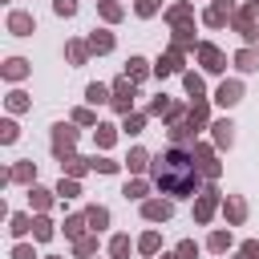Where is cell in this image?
I'll return each instance as SVG.
<instances>
[{
    "instance_id": "obj_1",
    "label": "cell",
    "mask_w": 259,
    "mask_h": 259,
    "mask_svg": "<svg viewBox=\"0 0 259 259\" xmlns=\"http://www.w3.org/2000/svg\"><path fill=\"white\" fill-rule=\"evenodd\" d=\"M154 182L162 194H174V198H190L198 190V166L182 154V150H166L158 162H154Z\"/></svg>"
},
{
    "instance_id": "obj_2",
    "label": "cell",
    "mask_w": 259,
    "mask_h": 259,
    "mask_svg": "<svg viewBox=\"0 0 259 259\" xmlns=\"http://www.w3.org/2000/svg\"><path fill=\"white\" fill-rule=\"evenodd\" d=\"M130 101H134V81H117L113 85V105L117 109H130Z\"/></svg>"
},
{
    "instance_id": "obj_3",
    "label": "cell",
    "mask_w": 259,
    "mask_h": 259,
    "mask_svg": "<svg viewBox=\"0 0 259 259\" xmlns=\"http://www.w3.org/2000/svg\"><path fill=\"white\" fill-rule=\"evenodd\" d=\"M142 214L150 223H166L170 219V202H142Z\"/></svg>"
},
{
    "instance_id": "obj_4",
    "label": "cell",
    "mask_w": 259,
    "mask_h": 259,
    "mask_svg": "<svg viewBox=\"0 0 259 259\" xmlns=\"http://www.w3.org/2000/svg\"><path fill=\"white\" fill-rule=\"evenodd\" d=\"M8 28H12L16 36H28V32H32V16H28V12H12V16H8Z\"/></svg>"
},
{
    "instance_id": "obj_5",
    "label": "cell",
    "mask_w": 259,
    "mask_h": 259,
    "mask_svg": "<svg viewBox=\"0 0 259 259\" xmlns=\"http://www.w3.org/2000/svg\"><path fill=\"white\" fill-rule=\"evenodd\" d=\"M198 57H202V65H206L210 73H219V69H223V57H219V49H214V45H202V49H198Z\"/></svg>"
},
{
    "instance_id": "obj_6",
    "label": "cell",
    "mask_w": 259,
    "mask_h": 259,
    "mask_svg": "<svg viewBox=\"0 0 259 259\" xmlns=\"http://www.w3.org/2000/svg\"><path fill=\"white\" fill-rule=\"evenodd\" d=\"M73 138H77V134H73L69 125H57V134H53V150H57V154H65V150L73 146Z\"/></svg>"
},
{
    "instance_id": "obj_7",
    "label": "cell",
    "mask_w": 259,
    "mask_h": 259,
    "mask_svg": "<svg viewBox=\"0 0 259 259\" xmlns=\"http://www.w3.org/2000/svg\"><path fill=\"white\" fill-rule=\"evenodd\" d=\"M210 214H214V190H206V194L198 198V206H194V219H198V223H206Z\"/></svg>"
},
{
    "instance_id": "obj_8",
    "label": "cell",
    "mask_w": 259,
    "mask_h": 259,
    "mask_svg": "<svg viewBox=\"0 0 259 259\" xmlns=\"http://www.w3.org/2000/svg\"><path fill=\"white\" fill-rule=\"evenodd\" d=\"M89 49H93V53H109V49H113V36H109V32H93V36H89Z\"/></svg>"
},
{
    "instance_id": "obj_9",
    "label": "cell",
    "mask_w": 259,
    "mask_h": 259,
    "mask_svg": "<svg viewBox=\"0 0 259 259\" xmlns=\"http://www.w3.org/2000/svg\"><path fill=\"white\" fill-rule=\"evenodd\" d=\"M214 97H219V105H235V101H239V85H235V81H231V85H219Z\"/></svg>"
},
{
    "instance_id": "obj_10",
    "label": "cell",
    "mask_w": 259,
    "mask_h": 259,
    "mask_svg": "<svg viewBox=\"0 0 259 259\" xmlns=\"http://www.w3.org/2000/svg\"><path fill=\"white\" fill-rule=\"evenodd\" d=\"M227 12H231V4H227V0H219V4L206 12V24H223V20H227Z\"/></svg>"
},
{
    "instance_id": "obj_11",
    "label": "cell",
    "mask_w": 259,
    "mask_h": 259,
    "mask_svg": "<svg viewBox=\"0 0 259 259\" xmlns=\"http://www.w3.org/2000/svg\"><path fill=\"white\" fill-rule=\"evenodd\" d=\"M85 97H89V101H93V105H101V101H109V89H105V85H97V81H93V85H89V89H85Z\"/></svg>"
},
{
    "instance_id": "obj_12",
    "label": "cell",
    "mask_w": 259,
    "mask_h": 259,
    "mask_svg": "<svg viewBox=\"0 0 259 259\" xmlns=\"http://www.w3.org/2000/svg\"><path fill=\"white\" fill-rule=\"evenodd\" d=\"M231 138H235L231 134V121H214V142L219 146H231Z\"/></svg>"
},
{
    "instance_id": "obj_13",
    "label": "cell",
    "mask_w": 259,
    "mask_h": 259,
    "mask_svg": "<svg viewBox=\"0 0 259 259\" xmlns=\"http://www.w3.org/2000/svg\"><path fill=\"white\" fill-rule=\"evenodd\" d=\"M235 61H239V69H259V53H255V49H243Z\"/></svg>"
},
{
    "instance_id": "obj_14",
    "label": "cell",
    "mask_w": 259,
    "mask_h": 259,
    "mask_svg": "<svg viewBox=\"0 0 259 259\" xmlns=\"http://www.w3.org/2000/svg\"><path fill=\"white\" fill-rule=\"evenodd\" d=\"M85 219H89L93 227H105V223H109V210H105V206H89V214H85Z\"/></svg>"
},
{
    "instance_id": "obj_15",
    "label": "cell",
    "mask_w": 259,
    "mask_h": 259,
    "mask_svg": "<svg viewBox=\"0 0 259 259\" xmlns=\"http://www.w3.org/2000/svg\"><path fill=\"white\" fill-rule=\"evenodd\" d=\"M109 251H113V259H125V255H130V239H125V235H117V239L109 243Z\"/></svg>"
},
{
    "instance_id": "obj_16",
    "label": "cell",
    "mask_w": 259,
    "mask_h": 259,
    "mask_svg": "<svg viewBox=\"0 0 259 259\" xmlns=\"http://www.w3.org/2000/svg\"><path fill=\"white\" fill-rule=\"evenodd\" d=\"M174 69H178V53H170V57L158 61V77H166V73H174Z\"/></svg>"
},
{
    "instance_id": "obj_17",
    "label": "cell",
    "mask_w": 259,
    "mask_h": 259,
    "mask_svg": "<svg viewBox=\"0 0 259 259\" xmlns=\"http://www.w3.org/2000/svg\"><path fill=\"white\" fill-rule=\"evenodd\" d=\"M227 247H231V235L227 231H214L210 235V251H227Z\"/></svg>"
},
{
    "instance_id": "obj_18",
    "label": "cell",
    "mask_w": 259,
    "mask_h": 259,
    "mask_svg": "<svg viewBox=\"0 0 259 259\" xmlns=\"http://www.w3.org/2000/svg\"><path fill=\"white\" fill-rule=\"evenodd\" d=\"M4 73H8L12 81H16V77H24V61H20V57H12V61L4 65Z\"/></svg>"
},
{
    "instance_id": "obj_19",
    "label": "cell",
    "mask_w": 259,
    "mask_h": 259,
    "mask_svg": "<svg viewBox=\"0 0 259 259\" xmlns=\"http://www.w3.org/2000/svg\"><path fill=\"white\" fill-rule=\"evenodd\" d=\"M138 77H146V61L142 57H130V81H138Z\"/></svg>"
},
{
    "instance_id": "obj_20",
    "label": "cell",
    "mask_w": 259,
    "mask_h": 259,
    "mask_svg": "<svg viewBox=\"0 0 259 259\" xmlns=\"http://www.w3.org/2000/svg\"><path fill=\"white\" fill-rule=\"evenodd\" d=\"M146 162H150V154H146V150H130V170H142Z\"/></svg>"
},
{
    "instance_id": "obj_21",
    "label": "cell",
    "mask_w": 259,
    "mask_h": 259,
    "mask_svg": "<svg viewBox=\"0 0 259 259\" xmlns=\"http://www.w3.org/2000/svg\"><path fill=\"white\" fill-rule=\"evenodd\" d=\"M85 223H89V219H69V223H65V235H73V239H81V231H85Z\"/></svg>"
},
{
    "instance_id": "obj_22",
    "label": "cell",
    "mask_w": 259,
    "mask_h": 259,
    "mask_svg": "<svg viewBox=\"0 0 259 259\" xmlns=\"http://www.w3.org/2000/svg\"><path fill=\"white\" fill-rule=\"evenodd\" d=\"M53 8H57V16H73L77 12V0H53Z\"/></svg>"
},
{
    "instance_id": "obj_23",
    "label": "cell",
    "mask_w": 259,
    "mask_h": 259,
    "mask_svg": "<svg viewBox=\"0 0 259 259\" xmlns=\"http://www.w3.org/2000/svg\"><path fill=\"white\" fill-rule=\"evenodd\" d=\"M32 235H36V239H53V227H49L45 219H36V223H32Z\"/></svg>"
},
{
    "instance_id": "obj_24",
    "label": "cell",
    "mask_w": 259,
    "mask_h": 259,
    "mask_svg": "<svg viewBox=\"0 0 259 259\" xmlns=\"http://www.w3.org/2000/svg\"><path fill=\"white\" fill-rule=\"evenodd\" d=\"M138 247H142L146 255H154V251H158V235H154V231H150V235H142V243H138Z\"/></svg>"
},
{
    "instance_id": "obj_25",
    "label": "cell",
    "mask_w": 259,
    "mask_h": 259,
    "mask_svg": "<svg viewBox=\"0 0 259 259\" xmlns=\"http://www.w3.org/2000/svg\"><path fill=\"white\" fill-rule=\"evenodd\" d=\"M174 255H178V259H194V255H198V247L186 239V243H178V251H174Z\"/></svg>"
},
{
    "instance_id": "obj_26",
    "label": "cell",
    "mask_w": 259,
    "mask_h": 259,
    "mask_svg": "<svg viewBox=\"0 0 259 259\" xmlns=\"http://www.w3.org/2000/svg\"><path fill=\"white\" fill-rule=\"evenodd\" d=\"M146 194V182H125V198H142Z\"/></svg>"
},
{
    "instance_id": "obj_27",
    "label": "cell",
    "mask_w": 259,
    "mask_h": 259,
    "mask_svg": "<svg viewBox=\"0 0 259 259\" xmlns=\"http://www.w3.org/2000/svg\"><path fill=\"white\" fill-rule=\"evenodd\" d=\"M28 227H32V223H28V219H24V214H12V235H24V231H28Z\"/></svg>"
},
{
    "instance_id": "obj_28",
    "label": "cell",
    "mask_w": 259,
    "mask_h": 259,
    "mask_svg": "<svg viewBox=\"0 0 259 259\" xmlns=\"http://www.w3.org/2000/svg\"><path fill=\"white\" fill-rule=\"evenodd\" d=\"M186 89H190V93H194V97H202V81H198V77H194V73H186Z\"/></svg>"
},
{
    "instance_id": "obj_29",
    "label": "cell",
    "mask_w": 259,
    "mask_h": 259,
    "mask_svg": "<svg viewBox=\"0 0 259 259\" xmlns=\"http://www.w3.org/2000/svg\"><path fill=\"white\" fill-rule=\"evenodd\" d=\"M12 178H20V182H28V178H32V166H28V162H20V166L12 170Z\"/></svg>"
},
{
    "instance_id": "obj_30",
    "label": "cell",
    "mask_w": 259,
    "mask_h": 259,
    "mask_svg": "<svg viewBox=\"0 0 259 259\" xmlns=\"http://www.w3.org/2000/svg\"><path fill=\"white\" fill-rule=\"evenodd\" d=\"M227 214H231V219H235V223H239V219H243V214H247V210H243V202H239V198H231V206H227Z\"/></svg>"
},
{
    "instance_id": "obj_31",
    "label": "cell",
    "mask_w": 259,
    "mask_h": 259,
    "mask_svg": "<svg viewBox=\"0 0 259 259\" xmlns=\"http://www.w3.org/2000/svg\"><path fill=\"white\" fill-rule=\"evenodd\" d=\"M138 12H142V16H154V12H158V0H138Z\"/></svg>"
},
{
    "instance_id": "obj_32",
    "label": "cell",
    "mask_w": 259,
    "mask_h": 259,
    "mask_svg": "<svg viewBox=\"0 0 259 259\" xmlns=\"http://www.w3.org/2000/svg\"><path fill=\"white\" fill-rule=\"evenodd\" d=\"M97 142L109 146V142H113V130H109V125H97Z\"/></svg>"
},
{
    "instance_id": "obj_33",
    "label": "cell",
    "mask_w": 259,
    "mask_h": 259,
    "mask_svg": "<svg viewBox=\"0 0 259 259\" xmlns=\"http://www.w3.org/2000/svg\"><path fill=\"white\" fill-rule=\"evenodd\" d=\"M69 57L81 65V61H85V45H69Z\"/></svg>"
},
{
    "instance_id": "obj_34",
    "label": "cell",
    "mask_w": 259,
    "mask_h": 259,
    "mask_svg": "<svg viewBox=\"0 0 259 259\" xmlns=\"http://www.w3.org/2000/svg\"><path fill=\"white\" fill-rule=\"evenodd\" d=\"M0 130H4V134H0V138H4V142H16V125H12V121H4V125H0Z\"/></svg>"
},
{
    "instance_id": "obj_35",
    "label": "cell",
    "mask_w": 259,
    "mask_h": 259,
    "mask_svg": "<svg viewBox=\"0 0 259 259\" xmlns=\"http://www.w3.org/2000/svg\"><path fill=\"white\" fill-rule=\"evenodd\" d=\"M93 247H97V243H93V239H77V255H89V251H93Z\"/></svg>"
},
{
    "instance_id": "obj_36",
    "label": "cell",
    "mask_w": 259,
    "mask_h": 259,
    "mask_svg": "<svg viewBox=\"0 0 259 259\" xmlns=\"http://www.w3.org/2000/svg\"><path fill=\"white\" fill-rule=\"evenodd\" d=\"M255 255H259V243H247V247L239 251V259H255Z\"/></svg>"
},
{
    "instance_id": "obj_37",
    "label": "cell",
    "mask_w": 259,
    "mask_h": 259,
    "mask_svg": "<svg viewBox=\"0 0 259 259\" xmlns=\"http://www.w3.org/2000/svg\"><path fill=\"white\" fill-rule=\"evenodd\" d=\"M125 130H130V134H138V130H142V117H138V113H134V117H125Z\"/></svg>"
},
{
    "instance_id": "obj_38",
    "label": "cell",
    "mask_w": 259,
    "mask_h": 259,
    "mask_svg": "<svg viewBox=\"0 0 259 259\" xmlns=\"http://www.w3.org/2000/svg\"><path fill=\"white\" fill-rule=\"evenodd\" d=\"M61 194L65 198H77V182H61Z\"/></svg>"
},
{
    "instance_id": "obj_39",
    "label": "cell",
    "mask_w": 259,
    "mask_h": 259,
    "mask_svg": "<svg viewBox=\"0 0 259 259\" xmlns=\"http://www.w3.org/2000/svg\"><path fill=\"white\" fill-rule=\"evenodd\" d=\"M32 202L36 206H49V190H32Z\"/></svg>"
},
{
    "instance_id": "obj_40",
    "label": "cell",
    "mask_w": 259,
    "mask_h": 259,
    "mask_svg": "<svg viewBox=\"0 0 259 259\" xmlns=\"http://www.w3.org/2000/svg\"><path fill=\"white\" fill-rule=\"evenodd\" d=\"M12 259H32V251H28V247H16V251H12Z\"/></svg>"
},
{
    "instance_id": "obj_41",
    "label": "cell",
    "mask_w": 259,
    "mask_h": 259,
    "mask_svg": "<svg viewBox=\"0 0 259 259\" xmlns=\"http://www.w3.org/2000/svg\"><path fill=\"white\" fill-rule=\"evenodd\" d=\"M162 259H178V255H162Z\"/></svg>"
}]
</instances>
